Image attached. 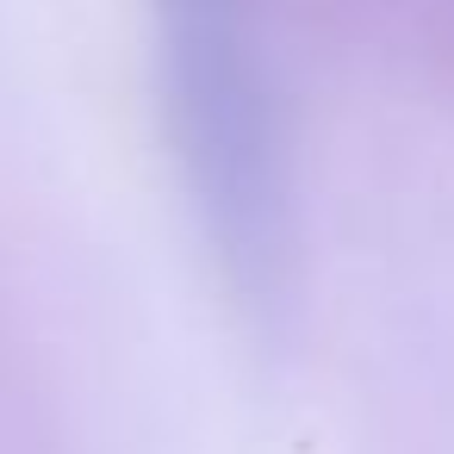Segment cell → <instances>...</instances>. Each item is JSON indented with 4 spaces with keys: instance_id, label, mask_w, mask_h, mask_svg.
<instances>
[{
    "instance_id": "obj_1",
    "label": "cell",
    "mask_w": 454,
    "mask_h": 454,
    "mask_svg": "<svg viewBox=\"0 0 454 454\" xmlns=\"http://www.w3.org/2000/svg\"><path fill=\"white\" fill-rule=\"evenodd\" d=\"M162 69L181 162L243 293H274L293 249V187L255 0H162Z\"/></svg>"
}]
</instances>
